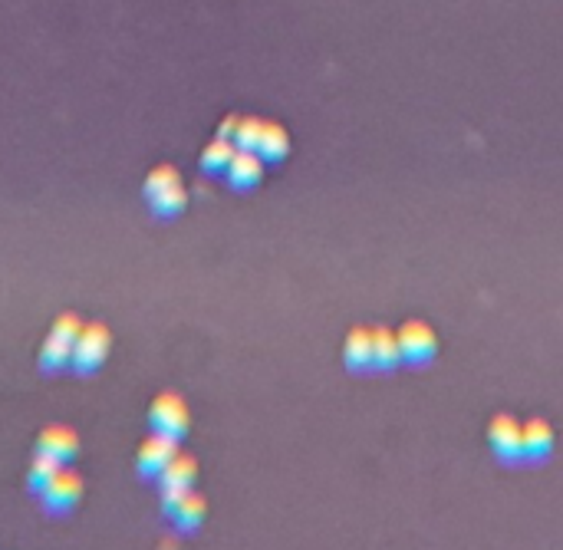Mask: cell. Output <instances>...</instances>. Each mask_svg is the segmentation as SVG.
<instances>
[{
	"label": "cell",
	"mask_w": 563,
	"mask_h": 550,
	"mask_svg": "<svg viewBox=\"0 0 563 550\" xmlns=\"http://www.w3.org/2000/svg\"><path fill=\"white\" fill-rule=\"evenodd\" d=\"M205 511H208V504L201 495H195V491H188V495H182L175 504L165 508V514L172 518L178 531H195V527L205 521Z\"/></svg>",
	"instance_id": "4fadbf2b"
},
{
	"label": "cell",
	"mask_w": 563,
	"mask_h": 550,
	"mask_svg": "<svg viewBox=\"0 0 563 550\" xmlns=\"http://www.w3.org/2000/svg\"><path fill=\"white\" fill-rule=\"evenodd\" d=\"M175 455H178V439H168V435H162V432H152L139 448V471L145 478H159Z\"/></svg>",
	"instance_id": "9c48e42d"
},
{
	"label": "cell",
	"mask_w": 563,
	"mask_h": 550,
	"mask_svg": "<svg viewBox=\"0 0 563 550\" xmlns=\"http://www.w3.org/2000/svg\"><path fill=\"white\" fill-rule=\"evenodd\" d=\"M228 182L234 188H251L261 182V175H264V159H261V152H254V149H238L234 152V159L228 165Z\"/></svg>",
	"instance_id": "7c38bea8"
},
{
	"label": "cell",
	"mask_w": 563,
	"mask_h": 550,
	"mask_svg": "<svg viewBox=\"0 0 563 550\" xmlns=\"http://www.w3.org/2000/svg\"><path fill=\"white\" fill-rule=\"evenodd\" d=\"M109 346H112V336H109L106 323H89V327H83L80 336H76V350H73V363L70 366L80 376L96 373V369L106 363Z\"/></svg>",
	"instance_id": "3957f363"
},
{
	"label": "cell",
	"mask_w": 563,
	"mask_h": 550,
	"mask_svg": "<svg viewBox=\"0 0 563 550\" xmlns=\"http://www.w3.org/2000/svg\"><path fill=\"white\" fill-rule=\"evenodd\" d=\"M80 452V439H76L73 429H66V425H47V429L40 432V442H37V455H47L53 462H70Z\"/></svg>",
	"instance_id": "30bf717a"
},
{
	"label": "cell",
	"mask_w": 563,
	"mask_h": 550,
	"mask_svg": "<svg viewBox=\"0 0 563 550\" xmlns=\"http://www.w3.org/2000/svg\"><path fill=\"white\" fill-rule=\"evenodd\" d=\"M550 448H554V429L544 419H531L521 425V452L527 462H544Z\"/></svg>",
	"instance_id": "8fae6325"
},
{
	"label": "cell",
	"mask_w": 563,
	"mask_h": 550,
	"mask_svg": "<svg viewBox=\"0 0 563 550\" xmlns=\"http://www.w3.org/2000/svg\"><path fill=\"white\" fill-rule=\"evenodd\" d=\"M159 550H175V541H162V547Z\"/></svg>",
	"instance_id": "44dd1931"
},
{
	"label": "cell",
	"mask_w": 563,
	"mask_h": 550,
	"mask_svg": "<svg viewBox=\"0 0 563 550\" xmlns=\"http://www.w3.org/2000/svg\"><path fill=\"white\" fill-rule=\"evenodd\" d=\"M234 132H238V116L224 119V126H221V132H218V136H221V139H231V142H234Z\"/></svg>",
	"instance_id": "ffe728a7"
},
{
	"label": "cell",
	"mask_w": 563,
	"mask_h": 550,
	"mask_svg": "<svg viewBox=\"0 0 563 550\" xmlns=\"http://www.w3.org/2000/svg\"><path fill=\"white\" fill-rule=\"evenodd\" d=\"M261 129H264V119H254V116L238 119L234 145H238V149H254V152H257V142H261Z\"/></svg>",
	"instance_id": "d6986e66"
},
{
	"label": "cell",
	"mask_w": 563,
	"mask_h": 550,
	"mask_svg": "<svg viewBox=\"0 0 563 550\" xmlns=\"http://www.w3.org/2000/svg\"><path fill=\"white\" fill-rule=\"evenodd\" d=\"M142 192H145V201H149V208L159 218L182 215L185 205H188L185 182H182V175H178L172 165H155L149 172V178H145Z\"/></svg>",
	"instance_id": "6da1fadb"
},
{
	"label": "cell",
	"mask_w": 563,
	"mask_h": 550,
	"mask_svg": "<svg viewBox=\"0 0 563 550\" xmlns=\"http://www.w3.org/2000/svg\"><path fill=\"white\" fill-rule=\"evenodd\" d=\"M488 442H491L494 455H498L501 462H521L524 458V452H521V422L508 412L494 415V419L488 422Z\"/></svg>",
	"instance_id": "52a82bcc"
},
{
	"label": "cell",
	"mask_w": 563,
	"mask_h": 550,
	"mask_svg": "<svg viewBox=\"0 0 563 550\" xmlns=\"http://www.w3.org/2000/svg\"><path fill=\"white\" fill-rule=\"evenodd\" d=\"M373 356L379 369H396L402 363V350H399V336L389 327H376L373 330Z\"/></svg>",
	"instance_id": "2e32d148"
},
{
	"label": "cell",
	"mask_w": 563,
	"mask_h": 550,
	"mask_svg": "<svg viewBox=\"0 0 563 550\" xmlns=\"http://www.w3.org/2000/svg\"><path fill=\"white\" fill-rule=\"evenodd\" d=\"M195 478H198V462L185 452H178L168 468L159 475V488H162V504H175L182 495H188L191 488H195Z\"/></svg>",
	"instance_id": "5b68a950"
},
{
	"label": "cell",
	"mask_w": 563,
	"mask_h": 550,
	"mask_svg": "<svg viewBox=\"0 0 563 550\" xmlns=\"http://www.w3.org/2000/svg\"><path fill=\"white\" fill-rule=\"evenodd\" d=\"M56 471H60V462H53V458H47V455H37L30 471H27V488L33 491V495H43L50 481L56 478Z\"/></svg>",
	"instance_id": "ac0fdd59"
},
{
	"label": "cell",
	"mask_w": 563,
	"mask_h": 550,
	"mask_svg": "<svg viewBox=\"0 0 563 550\" xmlns=\"http://www.w3.org/2000/svg\"><path fill=\"white\" fill-rule=\"evenodd\" d=\"M257 152H261L264 162H280L290 152V136L284 126L277 122H264L261 129V142H257Z\"/></svg>",
	"instance_id": "9a60e30c"
},
{
	"label": "cell",
	"mask_w": 563,
	"mask_h": 550,
	"mask_svg": "<svg viewBox=\"0 0 563 550\" xmlns=\"http://www.w3.org/2000/svg\"><path fill=\"white\" fill-rule=\"evenodd\" d=\"M346 366L349 369H369L376 363V356H373V330H349L346 336Z\"/></svg>",
	"instance_id": "5bb4252c"
},
{
	"label": "cell",
	"mask_w": 563,
	"mask_h": 550,
	"mask_svg": "<svg viewBox=\"0 0 563 550\" xmlns=\"http://www.w3.org/2000/svg\"><path fill=\"white\" fill-rule=\"evenodd\" d=\"M83 330V320L76 313H63L60 320L53 323L47 340H43L40 350V369L43 373H60L73 363V350H76V336Z\"/></svg>",
	"instance_id": "7a4b0ae2"
},
{
	"label": "cell",
	"mask_w": 563,
	"mask_h": 550,
	"mask_svg": "<svg viewBox=\"0 0 563 550\" xmlns=\"http://www.w3.org/2000/svg\"><path fill=\"white\" fill-rule=\"evenodd\" d=\"M396 336H399L402 359H405V363H412V366L429 363V359L435 356V350H438V340H435L432 327H429V323H422V320L405 323Z\"/></svg>",
	"instance_id": "8992f818"
},
{
	"label": "cell",
	"mask_w": 563,
	"mask_h": 550,
	"mask_svg": "<svg viewBox=\"0 0 563 550\" xmlns=\"http://www.w3.org/2000/svg\"><path fill=\"white\" fill-rule=\"evenodd\" d=\"M149 422L155 432L168 435V439H182L188 432V402L178 396V392H162V396H155L152 409H149Z\"/></svg>",
	"instance_id": "277c9868"
},
{
	"label": "cell",
	"mask_w": 563,
	"mask_h": 550,
	"mask_svg": "<svg viewBox=\"0 0 563 550\" xmlns=\"http://www.w3.org/2000/svg\"><path fill=\"white\" fill-rule=\"evenodd\" d=\"M234 152H238V145H234L231 139H215L208 145L205 152H201V172H208V175H221V172H228V165L234 159Z\"/></svg>",
	"instance_id": "e0dca14e"
},
{
	"label": "cell",
	"mask_w": 563,
	"mask_h": 550,
	"mask_svg": "<svg viewBox=\"0 0 563 550\" xmlns=\"http://www.w3.org/2000/svg\"><path fill=\"white\" fill-rule=\"evenodd\" d=\"M83 495V478L76 475L73 468H60L56 478L43 491V504H47V514H66L76 508V501Z\"/></svg>",
	"instance_id": "ba28073f"
}]
</instances>
